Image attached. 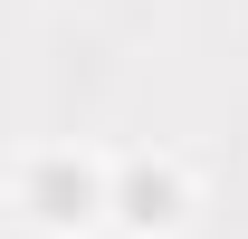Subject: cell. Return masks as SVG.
Masks as SVG:
<instances>
[{
  "instance_id": "cell-2",
  "label": "cell",
  "mask_w": 248,
  "mask_h": 239,
  "mask_svg": "<svg viewBox=\"0 0 248 239\" xmlns=\"http://www.w3.org/2000/svg\"><path fill=\"white\" fill-rule=\"evenodd\" d=\"M29 201H38V220H86V210H95V172H86V163H38V172H29Z\"/></svg>"
},
{
  "instance_id": "cell-1",
  "label": "cell",
  "mask_w": 248,
  "mask_h": 239,
  "mask_svg": "<svg viewBox=\"0 0 248 239\" xmlns=\"http://www.w3.org/2000/svg\"><path fill=\"white\" fill-rule=\"evenodd\" d=\"M115 201H124V220H134V230H162V220H182V182L162 172V163H124Z\"/></svg>"
}]
</instances>
